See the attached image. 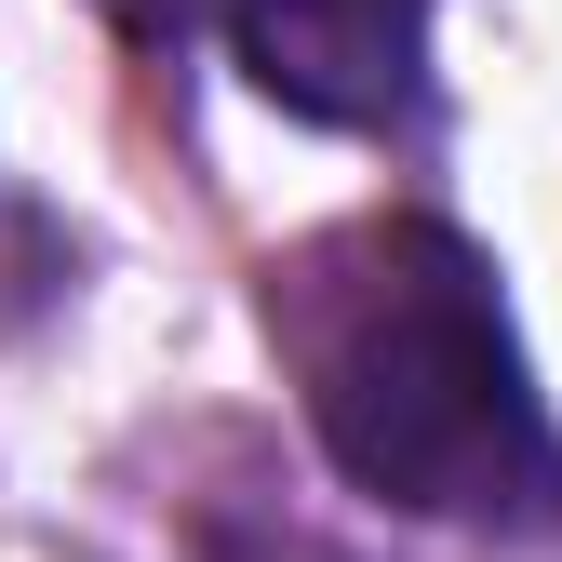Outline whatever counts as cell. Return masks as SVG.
Listing matches in <instances>:
<instances>
[{
	"label": "cell",
	"instance_id": "obj_2",
	"mask_svg": "<svg viewBox=\"0 0 562 562\" xmlns=\"http://www.w3.org/2000/svg\"><path fill=\"white\" fill-rule=\"evenodd\" d=\"M241 81L308 134H389L429 81V0H228Z\"/></svg>",
	"mask_w": 562,
	"mask_h": 562
},
{
	"label": "cell",
	"instance_id": "obj_3",
	"mask_svg": "<svg viewBox=\"0 0 562 562\" xmlns=\"http://www.w3.org/2000/svg\"><path fill=\"white\" fill-rule=\"evenodd\" d=\"M94 14H108L134 54H188V27H215L228 0H94Z\"/></svg>",
	"mask_w": 562,
	"mask_h": 562
},
{
	"label": "cell",
	"instance_id": "obj_1",
	"mask_svg": "<svg viewBox=\"0 0 562 562\" xmlns=\"http://www.w3.org/2000/svg\"><path fill=\"white\" fill-rule=\"evenodd\" d=\"M268 348L322 456L415 522H549L562 415L522 362L509 281L442 215H348L268 268Z\"/></svg>",
	"mask_w": 562,
	"mask_h": 562
}]
</instances>
